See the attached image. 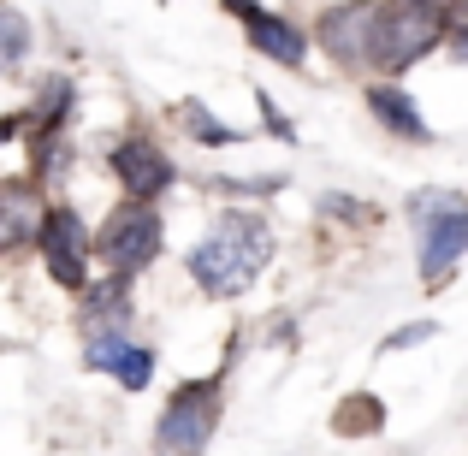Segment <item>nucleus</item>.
<instances>
[{"instance_id":"nucleus-8","label":"nucleus","mask_w":468,"mask_h":456,"mask_svg":"<svg viewBox=\"0 0 468 456\" xmlns=\"http://www.w3.org/2000/svg\"><path fill=\"white\" fill-rule=\"evenodd\" d=\"M54 207V196L42 190L36 172H12L0 178V261H18L42 243V219Z\"/></svg>"},{"instance_id":"nucleus-6","label":"nucleus","mask_w":468,"mask_h":456,"mask_svg":"<svg viewBox=\"0 0 468 456\" xmlns=\"http://www.w3.org/2000/svg\"><path fill=\"white\" fill-rule=\"evenodd\" d=\"M374 18H379V0H338L314 18V48L332 59L338 71L350 78H367V54H374Z\"/></svg>"},{"instance_id":"nucleus-16","label":"nucleus","mask_w":468,"mask_h":456,"mask_svg":"<svg viewBox=\"0 0 468 456\" xmlns=\"http://www.w3.org/2000/svg\"><path fill=\"white\" fill-rule=\"evenodd\" d=\"M445 48L457 59H468V0H451V12H445Z\"/></svg>"},{"instance_id":"nucleus-9","label":"nucleus","mask_w":468,"mask_h":456,"mask_svg":"<svg viewBox=\"0 0 468 456\" xmlns=\"http://www.w3.org/2000/svg\"><path fill=\"white\" fill-rule=\"evenodd\" d=\"M226 12L243 24V42H250L261 59H273V66H285V71L309 66L314 36L303 30V24H291L285 12H267V6H255V0H226Z\"/></svg>"},{"instance_id":"nucleus-4","label":"nucleus","mask_w":468,"mask_h":456,"mask_svg":"<svg viewBox=\"0 0 468 456\" xmlns=\"http://www.w3.org/2000/svg\"><path fill=\"white\" fill-rule=\"evenodd\" d=\"M166 255V219H160L154 202H119L113 214H101L95 226V261L119 279H143L149 267Z\"/></svg>"},{"instance_id":"nucleus-1","label":"nucleus","mask_w":468,"mask_h":456,"mask_svg":"<svg viewBox=\"0 0 468 456\" xmlns=\"http://www.w3.org/2000/svg\"><path fill=\"white\" fill-rule=\"evenodd\" d=\"M273 249H279V238H273V226H267V214L231 202L226 214L214 219V231L190 249V261H184V267H190V279H196L202 297L231 302V297H243V291L267 273Z\"/></svg>"},{"instance_id":"nucleus-19","label":"nucleus","mask_w":468,"mask_h":456,"mask_svg":"<svg viewBox=\"0 0 468 456\" xmlns=\"http://www.w3.org/2000/svg\"><path fill=\"white\" fill-rule=\"evenodd\" d=\"M24 131H30V113L18 107V113H6V119H0V149H6V143H24Z\"/></svg>"},{"instance_id":"nucleus-12","label":"nucleus","mask_w":468,"mask_h":456,"mask_svg":"<svg viewBox=\"0 0 468 456\" xmlns=\"http://www.w3.org/2000/svg\"><path fill=\"white\" fill-rule=\"evenodd\" d=\"M131 320H137V279L107 273V279H90V285L78 291V326H83V338H90V332H125Z\"/></svg>"},{"instance_id":"nucleus-15","label":"nucleus","mask_w":468,"mask_h":456,"mask_svg":"<svg viewBox=\"0 0 468 456\" xmlns=\"http://www.w3.org/2000/svg\"><path fill=\"white\" fill-rule=\"evenodd\" d=\"M214 196H279L285 190V172H261V178H202Z\"/></svg>"},{"instance_id":"nucleus-2","label":"nucleus","mask_w":468,"mask_h":456,"mask_svg":"<svg viewBox=\"0 0 468 456\" xmlns=\"http://www.w3.org/2000/svg\"><path fill=\"white\" fill-rule=\"evenodd\" d=\"M410 226H415V267L421 285H445L468 255V196L457 190H415L410 196Z\"/></svg>"},{"instance_id":"nucleus-11","label":"nucleus","mask_w":468,"mask_h":456,"mask_svg":"<svg viewBox=\"0 0 468 456\" xmlns=\"http://www.w3.org/2000/svg\"><path fill=\"white\" fill-rule=\"evenodd\" d=\"M362 101H367V113H374V125L386 131V137H398V143H433L427 113L415 107V95L403 90V78H367L362 83Z\"/></svg>"},{"instance_id":"nucleus-3","label":"nucleus","mask_w":468,"mask_h":456,"mask_svg":"<svg viewBox=\"0 0 468 456\" xmlns=\"http://www.w3.org/2000/svg\"><path fill=\"white\" fill-rule=\"evenodd\" d=\"M226 374L231 367L202 374V379H184V386L172 391L166 409H160V421H154V456H202L214 445L219 421H226Z\"/></svg>"},{"instance_id":"nucleus-17","label":"nucleus","mask_w":468,"mask_h":456,"mask_svg":"<svg viewBox=\"0 0 468 456\" xmlns=\"http://www.w3.org/2000/svg\"><path fill=\"white\" fill-rule=\"evenodd\" d=\"M255 107H261L267 131H273L279 143H291V137H297V125H291V119H285V113H279V107H273V95H267V90H255Z\"/></svg>"},{"instance_id":"nucleus-10","label":"nucleus","mask_w":468,"mask_h":456,"mask_svg":"<svg viewBox=\"0 0 468 456\" xmlns=\"http://www.w3.org/2000/svg\"><path fill=\"white\" fill-rule=\"evenodd\" d=\"M83 367L113 374L125 391H149L160 362H154L149 344H137V338H131V326H125V332H90V338H83Z\"/></svg>"},{"instance_id":"nucleus-14","label":"nucleus","mask_w":468,"mask_h":456,"mask_svg":"<svg viewBox=\"0 0 468 456\" xmlns=\"http://www.w3.org/2000/svg\"><path fill=\"white\" fill-rule=\"evenodd\" d=\"M24 59H30V18L18 6H0V78H12Z\"/></svg>"},{"instance_id":"nucleus-5","label":"nucleus","mask_w":468,"mask_h":456,"mask_svg":"<svg viewBox=\"0 0 468 456\" xmlns=\"http://www.w3.org/2000/svg\"><path fill=\"white\" fill-rule=\"evenodd\" d=\"M36 255H42L48 279L78 297V291L95 279V231H90V219H83L71 202H54L48 219H42V243H36Z\"/></svg>"},{"instance_id":"nucleus-18","label":"nucleus","mask_w":468,"mask_h":456,"mask_svg":"<svg viewBox=\"0 0 468 456\" xmlns=\"http://www.w3.org/2000/svg\"><path fill=\"white\" fill-rule=\"evenodd\" d=\"M433 320H410V326H403V332H391V338H386V350H410V344H421V338H433Z\"/></svg>"},{"instance_id":"nucleus-7","label":"nucleus","mask_w":468,"mask_h":456,"mask_svg":"<svg viewBox=\"0 0 468 456\" xmlns=\"http://www.w3.org/2000/svg\"><path fill=\"white\" fill-rule=\"evenodd\" d=\"M107 172H113V184L131 196V202H160V196L178 184L172 154L160 149L149 131H125V137L107 149Z\"/></svg>"},{"instance_id":"nucleus-13","label":"nucleus","mask_w":468,"mask_h":456,"mask_svg":"<svg viewBox=\"0 0 468 456\" xmlns=\"http://www.w3.org/2000/svg\"><path fill=\"white\" fill-rule=\"evenodd\" d=\"M178 125L190 131V143H202V149H231V143H243V131L226 125V119H214L207 101H178Z\"/></svg>"}]
</instances>
